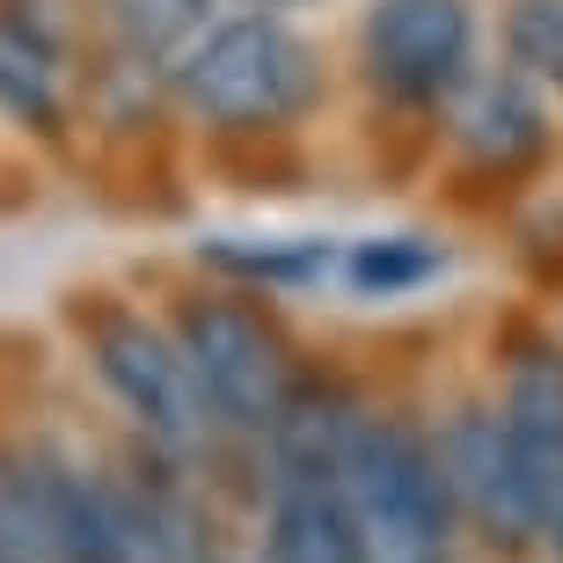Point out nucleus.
Masks as SVG:
<instances>
[{
	"instance_id": "obj_1",
	"label": "nucleus",
	"mask_w": 563,
	"mask_h": 563,
	"mask_svg": "<svg viewBox=\"0 0 563 563\" xmlns=\"http://www.w3.org/2000/svg\"><path fill=\"white\" fill-rule=\"evenodd\" d=\"M336 490L352 512L358 563H454V505L424 432L396 418H358Z\"/></svg>"
},
{
	"instance_id": "obj_2",
	"label": "nucleus",
	"mask_w": 563,
	"mask_h": 563,
	"mask_svg": "<svg viewBox=\"0 0 563 563\" xmlns=\"http://www.w3.org/2000/svg\"><path fill=\"white\" fill-rule=\"evenodd\" d=\"M176 96L212 132H286L322 96V74L278 15H234L198 30V44L176 59Z\"/></svg>"
},
{
	"instance_id": "obj_3",
	"label": "nucleus",
	"mask_w": 563,
	"mask_h": 563,
	"mask_svg": "<svg viewBox=\"0 0 563 563\" xmlns=\"http://www.w3.org/2000/svg\"><path fill=\"white\" fill-rule=\"evenodd\" d=\"M168 336H176V352H184L212 424L250 432V439L278 432L292 388H300V366H292V344L278 336L272 314L212 292V300H184Z\"/></svg>"
},
{
	"instance_id": "obj_4",
	"label": "nucleus",
	"mask_w": 563,
	"mask_h": 563,
	"mask_svg": "<svg viewBox=\"0 0 563 563\" xmlns=\"http://www.w3.org/2000/svg\"><path fill=\"white\" fill-rule=\"evenodd\" d=\"M88 352H96L103 388L132 410V424H140V439L154 454L184 461V454L206 446L212 418H206L198 380H190V366H184V352H176L168 330H154L132 308H96L88 314Z\"/></svg>"
},
{
	"instance_id": "obj_5",
	"label": "nucleus",
	"mask_w": 563,
	"mask_h": 563,
	"mask_svg": "<svg viewBox=\"0 0 563 563\" xmlns=\"http://www.w3.org/2000/svg\"><path fill=\"white\" fill-rule=\"evenodd\" d=\"M476 15L468 0H374L358 22V66L396 103H439L468 81Z\"/></svg>"
},
{
	"instance_id": "obj_6",
	"label": "nucleus",
	"mask_w": 563,
	"mask_h": 563,
	"mask_svg": "<svg viewBox=\"0 0 563 563\" xmlns=\"http://www.w3.org/2000/svg\"><path fill=\"white\" fill-rule=\"evenodd\" d=\"M439 483H446V505L476 527L483 542L498 549H527L542 542V512H534V490H527V468L512 454V432H505V410H461L432 446Z\"/></svg>"
},
{
	"instance_id": "obj_7",
	"label": "nucleus",
	"mask_w": 563,
	"mask_h": 563,
	"mask_svg": "<svg viewBox=\"0 0 563 563\" xmlns=\"http://www.w3.org/2000/svg\"><path fill=\"white\" fill-rule=\"evenodd\" d=\"M272 563H358L352 512H344L336 476L272 483Z\"/></svg>"
},
{
	"instance_id": "obj_8",
	"label": "nucleus",
	"mask_w": 563,
	"mask_h": 563,
	"mask_svg": "<svg viewBox=\"0 0 563 563\" xmlns=\"http://www.w3.org/2000/svg\"><path fill=\"white\" fill-rule=\"evenodd\" d=\"M454 140H461V154L468 162H483V168H520V162H534L549 146V125H542V103L527 96V81H476L468 88V103H461V125H454Z\"/></svg>"
},
{
	"instance_id": "obj_9",
	"label": "nucleus",
	"mask_w": 563,
	"mask_h": 563,
	"mask_svg": "<svg viewBox=\"0 0 563 563\" xmlns=\"http://www.w3.org/2000/svg\"><path fill=\"white\" fill-rule=\"evenodd\" d=\"M0 110L37 132H59V118H66L59 44L44 37L37 22H15V15H0Z\"/></svg>"
},
{
	"instance_id": "obj_10",
	"label": "nucleus",
	"mask_w": 563,
	"mask_h": 563,
	"mask_svg": "<svg viewBox=\"0 0 563 563\" xmlns=\"http://www.w3.org/2000/svg\"><path fill=\"white\" fill-rule=\"evenodd\" d=\"M96 8L125 59H176L206 30V0H96Z\"/></svg>"
},
{
	"instance_id": "obj_11",
	"label": "nucleus",
	"mask_w": 563,
	"mask_h": 563,
	"mask_svg": "<svg viewBox=\"0 0 563 563\" xmlns=\"http://www.w3.org/2000/svg\"><path fill=\"white\" fill-rule=\"evenodd\" d=\"M432 272H439V250H432V242H418V234L358 242V250L344 256V278H352L358 292H410V286H424Z\"/></svg>"
},
{
	"instance_id": "obj_12",
	"label": "nucleus",
	"mask_w": 563,
	"mask_h": 563,
	"mask_svg": "<svg viewBox=\"0 0 563 563\" xmlns=\"http://www.w3.org/2000/svg\"><path fill=\"white\" fill-rule=\"evenodd\" d=\"M505 37H512V59L527 74L563 88V0H520L512 22H505Z\"/></svg>"
},
{
	"instance_id": "obj_13",
	"label": "nucleus",
	"mask_w": 563,
	"mask_h": 563,
	"mask_svg": "<svg viewBox=\"0 0 563 563\" xmlns=\"http://www.w3.org/2000/svg\"><path fill=\"white\" fill-rule=\"evenodd\" d=\"M220 272H234V278H264V286H308V278H322L330 272V250H206Z\"/></svg>"
},
{
	"instance_id": "obj_14",
	"label": "nucleus",
	"mask_w": 563,
	"mask_h": 563,
	"mask_svg": "<svg viewBox=\"0 0 563 563\" xmlns=\"http://www.w3.org/2000/svg\"><path fill=\"white\" fill-rule=\"evenodd\" d=\"M549 542H556V556H563V520H556V527H549Z\"/></svg>"
},
{
	"instance_id": "obj_15",
	"label": "nucleus",
	"mask_w": 563,
	"mask_h": 563,
	"mask_svg": "<svg viewBox=\"0 0 563 563\" xmlns=\"http://www.w3.org/2000/svg\"><path fill=\"white\" fill-rule=\"evenodd\" d=\"M250 8H256V15H264V8H286V0H250Z\"/></svg>"
}]
</instances>
